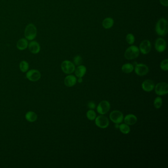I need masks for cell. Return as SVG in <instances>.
<instances>
[{
    "label": "cell",
    "mask_w": 168,
    "mask_h": 168,
    "mask_svg": "<svg viewBox=\"0 0 168 168\" xmlns=\"http://www.w3.org/2000/svg\"><path fill=\"white\" fill-rule=\"evenodd\" d=\"M168 31V21L165 18L160 19L156 24L155 32L159 36H166Z\"/></svg>",
    "instance_id": "cell-1"
},
{
    "label": "cell",
    "mask_w": 168,
    "mask_h": 168,
    "mask_svg": "<svg viewBox=\"0 0 168 168\" xmlns=\"http://www.w3.org/2000/svg\"><path fill=\"white\" fill-rule=\"evenodd\" d=\"M37 34V30L35 25L33 24H29L26 27L24 31L25 38L28 41H32L36 38Z\"/></svg>",
    "instance_id": "cell-2"
},
{
    "label": "cell",
    "mask_w": 168,
    "mask_h": 168,
    "mask_svg": "<svg viewBox=\"0 0 168 168\" xmlns=\"http://www.w3.org/2000/svg\"><path fill=\"white\" fill-rule=\"evenodd\" d=\"M139 54V48L135 45H132L125 51L124 57L128 60H133L138 57Z\"/></svg>",
    "instance_id": "cell-3"
},
{
    "label": "cell",
    "mask_w": 168,
    "mask_h": 168,
    "mask_svg": "<svg viewBox=\"0 0 168 168\" xmlns=\"http://www.w3.org/2000/svg\"><path fill=\"white\" fill-rule=\"evenodd\" d=\"M75 66L71 61L65 60L61 64V69L63 72L66 74H71L75 72Z\"/></svg>",
    "instance_id": "cell-4"
},
{
    "label": "cell",
    "mask_w": 168,
    "mask_h": 168,
    "mask_svg": "<svg viewBox=\"0 0 168 168\" xmlns=\"http://www.w3.org/2000/svg\"><path fill=\"white\" fill-rule=\"evenodd\" d=\"M168 84L166 82L158 83L155 88V91L157 95L163 96L168 93Z\"/></svg>",
    "instance_id": "cell-5"
},
{
    "label": "cell",
    "mask_w": 168,
    "mask_h": 168,
    "mask_svg": "<svg viewBox=\"0 0 168 168\" xmlns=\"http://www.w3.org/2000/svg\"><path fill=\"white\" fill-rule=\"evenodd\" d=\"M26 77L31 81L36 82L41 79V74L38 70L33 69L27 71Z\"/></svg>",
    "instance_id": "cell-6"
},
{
    "label": "cell",
    "mask_w": 168,
    "mask_h": 168,
    "mask_svg": "<svg viewBox=\"0 0 168 168\" xmlns=\"http://www.w3.org/2000/svg\"><path fill=\"white\" fill-rule=\"evenodd\" d=\"M111 108V105L109 102L107 101H103L99 103L97 108V110L99 113L101 115H105L109 111Z\"/></svg>",
    "instance_id": "cell-7"
},
{
    "label": "cell",
    "mask_w": 168,
    "mask_h": 168,
    "mask_svg": "<svg viewBox=\"0 0 168 168\" xmlns=\"http://www.w3.org/2000/svg\"><path fill=\"white\" fill-rule=\"evenodd\" d=\"M109 118L115 123L119 124L123 120V115L120 111H113L109 115Z\"/></svg>",
    "instance_id": "cell-8"
},
{
    "label": "cell",
    "mask_w": 168,
    "mask_h": 168,
    "mask_svg": "<svg viewBox=\"0 0 168 168\" xmlns=\"http://www.w3.org/2000/svg\"><path fill=\"white\" fill-rule=\"evenodd\" d=\"M95 124L99 128L105 129L109 126V120L106 116L100 115L95 118Z\"/></svg>",
    "instance_id": "cell-9"
},
{
    "label": "cell",
    "mask_w": 168,
    "mask_h": 168,
    "mask_svg": "<svg viewBox=\"0 0 168 168\" xmlns=\"http://www.w3.org/2000/svg\"><path fill=\"white\" fill-rule=\"evenodd\" d=\"M149 71V67L146 65L139 64L136 65L135 68V72L137 75L139 76L146 75Z\"/></svg>",
    "instance_id": "cell-10"
},
{
    "label": "cell",
    "mask_w": 168,
    "mask_h": 168,
    "mask_svg": "<svg viewBox=\"0 0 168 168\" xmlns=\"http://www.w3.org/2000/svg\"><path fill=\"white\" fill-rule=\"evenodd\" d=\"M151 49V45L149 40H144L140 43L139 51L143 54H147L150 52Z\"/></svg>",
    "instance_id": "cell-11"
},
{
    "label": "cell",
    "mask_w": 168,
    "mask_h": 168,
    "mask_svg": "<svg viewBox=\"0 0 168 168\" xmlns=\"http://www.w3.org/2000/svg\"><path fill=\"white\" fill-rule=\"evenodd\" d=\"M166 42L162 38H158L156 41L155 48L158 52H163L166 48Z\"/></svg>",
    "instance_id": "cell-12"
},
{
    "label": "cell",
    "mask_w": 168,
    "mask_h": 168,
    "mask_svg": "<svg viewBox=\"0 0 168 168\" xmlns=\"http://www.w3.org/2000/svg\"><path fill=\"white\" fill-rule=\"evenodd\" d=\"M141 86L143 89L145 91L150 92L154 89L155 84L153 81L150 79H147L143 82Z\"/></svg>",
    "instance_id": "cell-13"
},
{
    "label": "cell",
    "mask_w": 168,
    "mask_h": 168,
    "mask_svg": "<svg viewBox=\"0 0 168 168\" xmlns=\"http://www.w3.org/2000/svg\"><path fill=\"white\" fill-rule=\"evenodd\" d=\"M77 81V78L74 75H68L64 79V84L67 87H71L76 84Z\"/></svg>",
    "instance_id": "cell-14"
},
{
    "label": "cell",
    "mask_w": 168,
    "mask_h": 168,
    "mask_svg": "<svg viewBox=\"0 0 168 168\" xmlns=\"http://www.w3.org/2000/svg\"><path fill=\"white\" fill-rule=\"evenodd\" d=\"M28 47L30 51L33 54L38 53L41 50L39 43L36 41H31L28 45Z\"/></svg>",
    "instance_id": "cell-15"
},
{
    "label": "cell",
    "mask_w": 168,
    "mask_h": 168,
    "mask_svg": "<svg viewBox=\"0 0 168 168\" xmlns=\"http://www.w3.org/2000/svg\"><path fill=\"white\" fill-rule=\"evenodd\" d=\"M28 47V41L26 39L22 38L19 39L17 44L16 47L20 50H23L26 49Z\"/></svg>",
    "instance_id": "cell-16"
},
{
    "label": "cell",
    "mask_w": 168,
    "mask_h": 168,
    "mask_svg": "<svg viewBox=\"0 0 168 168\" xmlns=\"http://www.w3.org/2000/svg\"><path fill=\"white\" fill-rule=\"evenodd\" d=\"M125 123L129 125H134L137 122V118L135 115L130 114L125 116L124 118Z\"/></svg>",
    "instance_id": "cell-17"
},
{
    "label": "cell",
    "mask_w": 168,
    "mask_h": 168,
    "mask_svg": "<svg viewBox=\"0 0 168 168\" xmlns=\"http://www.w3.org/2000/svg\"><path fill=\"white\" fill-rule=\"evenodd\" d=\"M75 74L78 77H82L86 73V68L83 65H79L75 69Z\"/></svg>",
    "instance_id": "cell-18"
},
{
    "label": "cell",
    "mask_w": 168,
    "mask_h": 168,
    "mask_svg": "<svg viewBox=\"0 0 168 168\" xmlns=\"http://www.w3.org/2000/svg\"><path fill=\"white\" fill-rule=\"evenodd\" d=\"M25 118L28 122H34L37 120L38 116L36 113L32 111H29L27 112L25 115Z\"/></svg>",
    "instance_id": "cell-19"
},
{
    "label": "cell",
    "mask_w": 168,
    "mask_h": 168,
    "mask_svg": "<svg viewBox=\"0 0 168 168\" xmlns=\"http://www.w3.org/2000/svg\"><path fill=\"white\" fill-rule=\"evenodd\" d=\"M114 24V20L113 18L107 17L103 21L102 25L105 29H109L113 27Z\"/></svg>",
    "instance_id": "cell-20"
},
{
    "label": "cell",
    "mask_w": 168,
    "mask_h": 168,
    "mask_svg": "<svg viewBox=\"0 0 168 168\" xmlns=\"http://www.w3.org/2000/svg\"><path fill=\"white\" fill-rule=\"evenodd\" d=\"M133 70H134V66L130 63L125 64L122 67V71L125 73H131L133 72Z\"/></svg>",
    "instance_id": "cell-21"
},
{
    "label": "cell",
    "mask_w": 168,
    "mask_h": 168,
    "mask_svg": "<svg viewBox=\"0 0 168 168\" xmlns=\"http://www.w3.org/2000/svg\"><path fill=\"white\" fill-rule=\"evenodd\" d=\"M20 70L22 73H26L29 70V65L27 61H22L19 64Z\"/></svg>",
    "instance_id": "cell-22"
},
{
    "label": "cell",
    "mask_w": 168,
    "mask_h": 168,
    "mask_svg": "<svg viewBox=\"0 0 168 168\" xmlns=\"http://www.w3.org/2000/svg\"><path fill=\"white\" fill-rule=\"evenodd\" d=\"M119 129L123 134H127L130 132V128L129 125L126 124H121L119 126Z\"/></svg>",
    "instance_id": "cell-23"
},
{
    "label": "cell",
    "mask_w": 168,
    "mask_h": 168,
    "mask_svg": "<svg viewBox=\"0 0 168 168\" xmlns=\"http://www.w3.org/2000/svg\"><path fill=\"white\" fill-rule=\"evenodd\" d=\"M86 116L88 119L90 120H93L96 118V114L93 109H90L86 113Z\"/></svg>",
    "instance_id": "cell-24"
},
{
    "label": "cell",
    "mask_w": 168,
    "mask_h": 168,
    "mask_svg": "<svg viewBox=\"0 0 168 168\" xmlns=\"http://www.w3.org/2000/svg\"><path fill=\"white\" fill-rule=\"evenodd\" d=\"M162 105V99L161 97H157L154 101V106L156 109H159Z\"/></svg>",
    "instance_id": "cell-25"
},
{
    "label": "cell",
    "mask_w": 168,
    "mask_h": 168,
    "mask_svg": "<svg viewBox=\"0 0 168 168\" xmlns=\"http://www.w3.org/2000/svg\"><path fill=\"white\" fill-rule=\"evenodd\" d=\"M126 39L127 43L129 45H132L134 43L135 38L133 34H128L126 36Z\"/></svg>",
    "instance_id": "cell-26"
},
{
    "label": "cell",
    "mask_w": 168,
    "mask_h": 168,
    "mask_svg": "<svg viewBox=\"0 0 168 168\" xmlns=\"http://www.w3.org/2000/svg\"><path fill=\"white\" fill-rule=\"evenodd\" d=\"M160 68L162 70L165 71H167L168 70V59H165L162 61L160 64Z\"/></svg>",
    "instance_id": "cell-27"
},
{
    "label": "cell",
    "mask_w": 168,
    "mask_h": 168,
    "mask_svg": "<svg viewBox=\"0 0 168 168\" xmlns=\"http://www.w3.org/2000/svg\"><path fill=\"white\" fill-rule=\"evenodd\" d=\"M74 64L77 66H79L82 62V58L80 55L75 56L73 59Z\"/></svg>",
    "instance_id": "cell-28"
},
{
    "label": "cell",
    "mask_w": 168,
    "mask_h": 168,
    "mask_svg": "<svg viewBox=\"0 0 168 168\" xmlns=\"http://www.w3.org/2000/svg\"><path fill=\"white\" fill-rule=\"evenodd\" d=\"M87 106L88 108H89V109H94L96 107V105H95V103L92 102V101L88 102Z\"/></svg>",
    "instance_id": "cell-29"
},
{
    "label": "cell",
    "mask_w": 168,
    "mask_h": 168,
    "mask_svg": "<svg viewBox=\"0 0 168 168\" xmlns=\"http://www.w3.org/2000/svg\"><path fill=\"white\" fill-rule=\"evenodd\" d=\"M162 5L165 7H168V0H159Z\"/></svg>",
    "instance_id": "cell-30"
},
{
    "label": "cell",
    "mask_w": 168,
    "mask_h": 168,
    "mask_svg": "<svg viewBox=\"0 0 168 168\" xmlns=\"http://www.w3.org/2000/svg\"><path fill=\"white\" fill-rule=\"evenodd\" d=\"M78 81H79V83H81V82H82V77H79V79H78Z\"/></svg>",
    "instance_id": "cell-31"
}]
</instances>
